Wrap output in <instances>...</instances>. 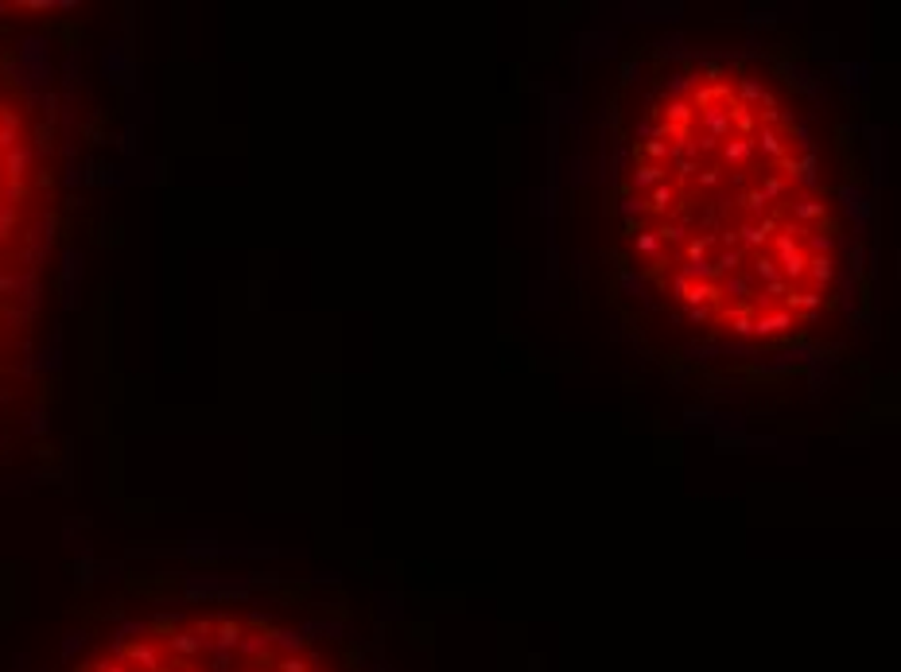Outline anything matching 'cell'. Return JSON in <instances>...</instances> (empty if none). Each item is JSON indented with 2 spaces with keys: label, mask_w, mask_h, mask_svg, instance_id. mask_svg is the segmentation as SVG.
<instances>
[{
  "label": "cell",
  "mask_w": 901,
  "mask_h": 672,
  "mask_svg": "<svg viewBox=\"0 0 901 672\" xmlns=\"http://www.w3.org/2000/svg\"><path fill=\"white\" fill-rule=\"evenodd\" d=\"M51 160L32 101L0 70V373L27 358L51 245Z\"/></svg>",
  "instance_id": "obj_3"
},
{
  "label": "cell",
  "mask_w": 901,
  "mask_h": 672,
  "mask_svg": "<svg viewBox=\"0 0 901 672\" xmlns=\"http://www.w3.org/2000/svg\"><path fill=\"white\" fill-rule=\"evenodd\" d=\"M626 288L680 342H824L855 276V202L824 105L754 51H668L626 82L610 152Z\"/></svg>",
  "instance_id": "obj_1"
},
{
  "label": "cell",
  "mask_w": 901,
  "mask_h": 672,
  "mask_svg": "<svg viewBox=\"0 0 901 672\" xmlns=\"http://www.w3.org/2000/svg\"><path fill=\"white\" fill-rule=\"evenodd\" d=\"M74 672H350L323 633L249 606L148 614L90 645Z\"/></svg>",
  "instance_id": "obj_2"
}]
</instances>
